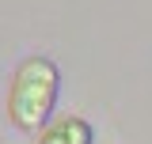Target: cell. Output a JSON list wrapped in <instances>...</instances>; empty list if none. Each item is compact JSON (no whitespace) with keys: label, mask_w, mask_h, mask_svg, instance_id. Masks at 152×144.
I'll list each match as a JSON object with an SVG mask.
<instances>
[{"label":"cell","mask_w":152,"mask_h":144,"mask_svg":"<svg viewBox=\"0 0 152 144\" xmlns=\"http://www.w3.org/2000/svg\"><path fill=\"white\" fill-rule=\"evenodd\" d=\"M91 140H95L91 121H84V118H76V114L53 121V125L38 137V144H91Z\"/></svg>","instance_id":"2"},{"label":"cell","mask_w":152,"mask_h":144,"mask_svg":"<svg viewBox=\"0 0 152 144\" xmlns=\"http://www.w3.org/2000/svg\"><path fill=\"white\" fill-rule=\"evenodd\" d=\"M57 87H61V72L50 57H31L23 61L12 80V95H8V118L19 129H42L53 114Z\"/></svg>","instance_id":"1"}]
</instances>
